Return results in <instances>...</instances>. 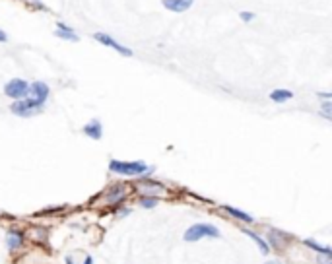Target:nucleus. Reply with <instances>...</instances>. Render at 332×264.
Wrapping results in <instances>:
<instances>
[{"label":"nucleus","instance_id":"nucleus-1","mask_svg":"<svg viewBox=\"0 0 332 264\" xmlns=\"http://www.w3.org/2000/svg\"><path fill=\"white\" fill-rule=\"evenodd\" d=\"M109 171L126 175V177H136V175H150L154 169L148 167L144 161H109Z\"/></svg>","mask_w":332,"mask_h":264},{"label":"nucleus","instance_id":"nucleus-2","mask_svg":"<svg viewBox=\"0 0 332 264\" xmlns=\"http://www.w3.org/2000/svg\"><path fill=\"white\" fill-rule=\"evenodd\" d=\"M204 237H212V239H218L220 237V229L216 225H210V223H194L192 227H189L183 235V239L187 243H194V241H200Z\"/></svg>","mask_w":332,"mask_h":264},{"label":"nucleus","instance_id":"nucleus-3","mask_svg":"<svg viewBox=\"0 0 332 264\" xmlns=\"http://www.w3.org/2000/svg\"><path fill=\"white\" fill-rule=\"evenodd\" d=\"M25 97L29 101H33L35 105L43 107L45 101L49 99V86L45 82H33V84H29V90H27Z\"/></svg>","mask_w":332,"mask_h":264},{"label":"nucleus","instance_id":"nucleus-4","mask_svg":"<svg viewBox=\"0 0 332 264\" xmlns=\"http://www.w3.org/2000/svg\"><path fill=\"white\" fill-rule=\"evenodd\" d=\"M27 90H29V84L22 78H14L10 80L6 86H4V94L10 97V99H24L27 96Z\"/></svg>","mask_w":332,"mask_h":264},{"label":"nucleus","instance_id":"nucleus-5","mask_svg":"<svg viewBox=\"0 0 332 264\" xmlns=\"http://www.w3.org/2000/svg\"><path fill=\"white\" fill-rule=\"evenodd\" d=\"M12 113L14 115H18V117H31V115H35V113H39L43 107L35 105L33 101H29L27 97H24V99H16L14 103H12Z\"/></svg>","mask_w":332,"mask_h":264},{"label":"nucleus","instance_id":"nucleus-6","mask_svg":"<svg viewBox=\"0 0 332 264\" xmlns=\"http://www.w3.org/2000/svg\"><path fill=\"white\" fill-rule=\"evenodd\" d=\"M94 39L95 41H99V43H103V45H107V47H111V49H115L117 53H120V54H124V56H132V51L130 49H126L124 45H120V43H117L111 35H107V33H94Z\"/></svg>","mask_w":332,"mask_h":264},{"label":"nucleus","instance_id":"nucleus-7","mask_svg":"<svg viewBox=\"0 0 332 264\" xmlns=\"http://www.w3.org/2000/svg\"><path fill=\"white\" fill-rule=\"evenodd\" d=\"M192 2H194V0H162L164 8L171 10V12H177V14L187 12V10L192 6Z\"/></svg>","mask_w":332,"mask_h":264},{"label":"nucleus","instance_id":"nucleus-8","mask_svg":"<svg viewBox=\"0 0 332 264\" xmlns=\"http://www.w3.org/2000/svg\"><path fill=\"white\" fill-rule=\"evenodd\" d=\"M84 134L90 136L92 140H101V136H103L101 122H99V120H90V122L84 126Z\"/></svg>","mask_w":332,"mask_h":264},{"label":"nucleus","instance_id":"nucleus-9","mask_svg":"<svg viewBox=\"0 0 332 264\" xmlns=\"http://www.w3.org/2000/svg\"><path fill=\"white\" fill-rule=\"evenodd\" d=\"M55 35L56 37H60V39H66V41H74V43L80 39V37L74 33V29H72V27H68L66 24H62V22H58V24H56Z\"/></svg>","mask_w":332,"mask_h":264},{"label":"nucleus","instance_id":"nucleus-10","mask_svg":"<svg viewBox=\"0 0 332 264\" xmlns=\"http://www.w3.org/2000/svg\"><path fill=\"white\" fill-rule=\"evenodd\" d=\"M22 243H24L22 231H10V233L6 235V247H8L10 251H16L18 247H22Z\"/></svg>","mask_w":332,"mask_h":264},{"label":"nucleus","instance_id":"nucleus-11","mask_svg":"<svg viewBox=\"0 0 332 264\" xmlns=\"http://www.w3.org/2000/svg\"><path fill=\"white\" fill-rule=\"evenodd\" d=\"M243 233L249 237V239H253L257 245H259V249H261V253L262 255H268L270 253V247H268V243L259 235V233H255V231H251V229H243Z\"/></svg>","mask_w":332,"mask_h":264},{"label":"nucleus","instance_id":"nucleus-12","mask_svg":"<svg viewBox=\"0 0 332 264\" xmlns=\"http://www.w3.org/2000/svg\"><path fill=\"white\" fill-rule=\"evenodd\" d=\"M305 245H307L309 249H313V251H317V253H321V255H325L327 259H331V257H332V249H331V247H327V245H321V243H317L315 239H307V241H305Z\"/></svg>","mask_w":332,"mask_h":264},{"label":"nucleus","instance_id":"nucleus-13","mask_svg":"<svg viewBox=\"0 0 332 264\" xmlns=\"http://www.w3.org/2000/svg\"><path fill=\"white\" fill-rule=\"evenodd\" d=\"M223 210L227 212V214H231L233 217H237V219L245 221V223H251V221H255V219H253V216H249L247 212H243V210H237V208H233V206H227V204H223Z\"/></svg>","mask_w":332,"mask_h":264},{"label":"nucleus","instance_id":"nucleus-14","mask_svg":"<svg viewBox=\"0 0 332 264\" xmlns=\"http://www.w3.org/2000/svg\"><path fill=\"white\" fill-rule=\"evenodd\" d=\"M122 198H124V187H122V185L113 187V189L109 191V194H107V202H109V204H113V202H115V204H119Z\"/></svg>","mask_w":332,"mask_h":264},{"label":"nucleus","instance_id":"nucleus-15","mask_svg":"<svg viewBox=\"0 0 332 264\" xmlns=\"http://www.w3.org/2000/svg\"><path fill=\"white\" fill-rule=\"evenodd\" d=\"M291 97H293V94L289 90H274V92H270V99L276 101V103H284V101H287Z\"/></svg>","mask_w":332,"mask_h":264},{"label":"nucleus","instance_id":"nucleus-16","mask_svg":"<svg viewBox=\"0 0 332 264\" xmlns=\"http://www.w3.org/2000/svg\"><path fill=\"white\" fill-rule=\"evenodd\" d=\"M164 191V187L162 185H156V183H150V185H146L144 189H142V192H144V196H152V194H160Z\"/></svg>","mask_w":332,"mask_h":264},{"label":"nucleus","instance_id":"nucleus-17","mask_svg":"<svg viewBox=\"0 0 332 264\" xmlns=\"http://www.w3.org/2000/svg\"><path fill=\"white\" fill-rule=\"evenodd\" d=\"M158 202H160L158 196H142V198H140V206H142V208H148V210H150V208H156Z\"/></svg>","mask_w":332,"mask_h":264},{"label":"nucleus","instance_id":"nucleus-18","mask_svg":"<svg viewBox=\"0 0 332 264\" xmlns=\"http://www.w3.org/2000/svg\"><path fill=\"white\" fill-rule=\"evenodd\" d=\"M278 235H280V231H270V233H268L270 247H274V249H280V247H282V239H280Z\"/></svg>","mask_w":332,"mask_h":264},{"label":"nucleus","instance_id":"nucleus-19","mask_svg":"<svg viewBox=\"0 0 332 264\" xmlns=\"http://www.w3.org/2000/svg\"><path fill=\"white\" fill-rule=\"evenodd\" d=\"M332 103L331 101H327V103H323V117L325 119H332Z\"/></svg>","mask_w":332,"mask_h":264},{"label":"nucleus","instance_id":"nucleus-20","mask_svg":"<svg viewBox=\"0 0 332 264\" xmlns=\"http://www.w3.org/2000/svg\"><path fill=\"white\" fill-rule=\"evenodd\" d=\"M239 18H241L243 22H251V20L255 18V14H253V12H241V14H239Z\"/></svg>","mask_w":332,"mask_h":264},{"label":"nucleus","instance_id":"nucleus-21","mask_svg":"<svg viewBox=\"0 0 332 264\" xmlns=\"http://www.w3.org/2000/svg\"><path fill=\"white\" fill-rule=\"evenodd\" d=\"M321 99H327V101H331V97H332V94H317Z\"/></svg>","mask_w":332,"mask_h":264},{"label":"nucleus","instance_id":"nucleus-22","mask_svg":"<svg viewBox=\"0 0 332 264\" xmlns=\"http://www.w3.org/2000/svg\"><path fill=\"white\" fill-rule=\"evenodd\" d=\"M4 41H8V37H6V33L0 29V43H4Z\"/></svg>","mask_w":332,"mask_h":264},{"label":"nucleus","instance_id":"nucleus-23","mask_svg":"<svg viewBox=\"0 0 332 264\" xmlns=\"http://www.w3.org/2000/svg\"><path fill=\"white\" fill-rule=\"evenodd\" d=\"M84 264H94V259H92V257H86V261H84Z\"/></svg>","mask_w":332,"mask_h":264},{"label":"nucleus","instance_id":"nucleus-24","mask_svg":"<svg viewBox=\"0 0 332 264\" xmlns=\"http://www.w3.org/2000/svg\"><path fill=\"white\" fill-rule=\"evenodd\" d=\"M66 264H74V263H72V259H70V257L66 259Z\"/></svg>","mask_w":332,"mask_h":264},{"label":"nucleus","instance_id":"nucleus-25","mask_svg":"<svg viewBox=\"0 0 332 264\" xmlns=\"http://www.w3.org/2000/svg\"><path fill=\"white\" fill-rule=\"evenodd\" d=\"M268 264H278V263H268Z\"/></svg>","mask_w":332,"mask_h":264}]
</instances>
